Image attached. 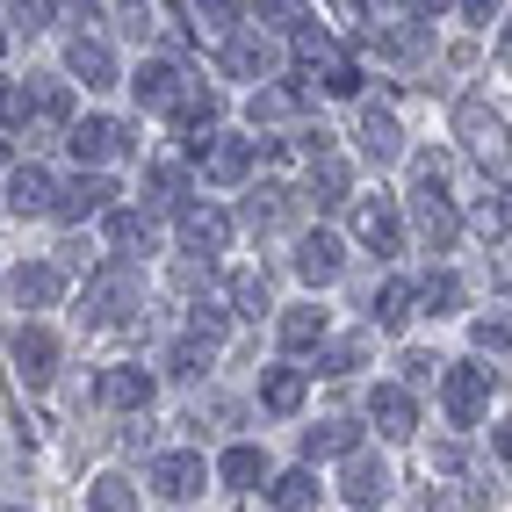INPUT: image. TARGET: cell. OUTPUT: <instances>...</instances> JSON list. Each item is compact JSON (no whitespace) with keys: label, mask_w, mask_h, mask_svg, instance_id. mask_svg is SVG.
I'll use <instances>...</instances> for the list:
<instances>
[{"label":"cell","mask_w":512,"mask_h":512,"mask_svg":"<svg viewBox=\"0 0 512 512\" xmlns=\"http://www.w3.org/2000/svg\"><path fill=\"white\" fill-rule=\"evenodd\" d=\"M267 498H275V512H318V476L311 469H289L267 484Z\"/></svg>","instance_id":"4316f807"},{"label":"cell","mask_w":512,"mask_h":512,"mask_svg":"<svg viewBox=\"0 0 512 512\" xmlns=\"http://www.w3.org/2000/svg\"><path fill=\"white\" fill-rule=\"evenodd\" d=\"M130 94H138V109L174 116L181 101H188V73H181V65H166V58H152V65H138V73H130Z\"/></svg>","instance_id":"52a82bcc"},{"label":"cell","mask_w":512,"mask_h":512,"mask_svg":"<svg viewBox=\"0 0 512 512\" xmlns=\"http://www.w3.org/2000/svg\"><path fill=\"white\" fill-rule=\"evenodd\" d=\"M224 73H238V80H267V73H275V44H267L260 29L231 37V44H224Z\"/></svg>","instance_id":"ac0fdd59"},{"label":"cell","mask_w":512,"mask_h":512,"mask_svg":"<svg viewBox=\"0 0 512 512\" xmlns=\"http://www.w3.org/2000/svg\"><path fill=\"white\" fill-rule=\"evenodd\" d=\"M15 303H37V311H51V303L65 296V267H51V260H37V267H15Z\"/></svg>","instance_id":"ffe728a7"},{"label":"cell","mask_w":512,"mask_h":512,"mask_svg":"<svg viewBox=\"0 0 512 512\" xmlns=\"http://www.w3.org/2000/svg\"><path fill=\"white\" fill-rule=\"evenodd\" d=\"M296 275L311 282V289L339 282V238H325V231H303V238H296Z\"/></svg>","instance_id":"2e32d148"},{"label":"cell","mask_w":512,"mask_h":512,"mask_svg":"<svg viewBox=\"0 0 512 512\" xmlns=\"http://www.w3.org/2000/svg\"><path fill=\"white\" fill-rule=\"evenodd\" d=\"M195 159H202V174H210L217 188H238L253 174V159H260V138H210Z\"/></svg>","instance_id":"9c48e42d"},{"label":"cell","mask_w":512,"mask_h":512,"mask_svg":"<svg viewBox=\"0 0 512 512\" xmlns=\"http://www.w3.org/2000/svg\"><path fill=\"white\" fill-rule=\"evenodd\" d=\"M368 419H375V433H383V440H412V433H419L412 390H397V383H383V390L368 397Z\"/></svg>","instance_id":"5bb4252c"},{"label":"cell","mask_w":512,"mask_h":512,"mask_svg":"<svg viewBox=\"0 0 512 512\" xmlns=\"http://www.w3.org/2000/svg\"><path fill=\"white\" fill-rule=\"evenodd\" d=\"M354 238H361L368 253H383V260H397V253H404L397 195H361V202H354Z\"/></svg>","instance_id":"8992f818"},{"label":"cell","mask_w":512,"mask_h":512,"mask_svg":"<svg viewBox=\"0 0 512 512\" xmlns=\"http://www.w3.org/2000/svg\"><path fill=\"white\" fill-rule=\"evenodd\" d=\"M145 202H152V210H181V195H188V174H181V159H152L145 166Z\"/></svg>","instance_id":"484cf974"},{"label":"cell","mask_w":512,"mask_h":512,"mask_svg":"<svg viewBox=\"0 0 512 512\" xmlns=\"http://www.w3.org/2000/svg\"><path fill=\"white\" fill-rule=\"evenodd\" d=\"M87 8H101L123 37H145V29H152V8H145V0H87Z\"/></svg>","instance_id":"836d02e7"},{"label":"cell","mask_w":512,"mask_h":512,"mask_svg":"<svg viewBox=\"0 0 512 512\" xmlns=\"http://www.w3.org/2000/svg\"><path fill=\"white\" fill-rule=\"evenodd\" d=\"M210 354H217V339H202V332H188L181 347H174V368H181V375H202V368H210Z\"/></svg>","instance_id":"74e56055"},{"label":"cell","mask_w":512,"mask_h":512,"mask_svg":"<svg viewBox=\"0 0 512 512\" xmlns=\"http://www.w3.org/2000/svg\"><path fill=\"white\" fill-rule=\"evenodd\" d=\"M412 217H419V238H426L433 253H448V246H455V231H462L455 202H448V166H440L433 152L412 159Z\"/></svg>","instance_id":"6da1fadb"},{"label":"cell","mask_w":512,"mask_h":512,"mask_svg":"<svg viewBox=\"0 0 512 512\" xmlns=\"http://www.w3.org/2000/svg\"><path fill=\"white\" fill-rule=\"evenodd\" d=\"M419 303L433 318H448V311H462V282L455 275H426V289H419Z\"/></svg>","instance_id":"8d00e7d4"},{"label":"cell","mask_w":512,"mask_h":512,"mask_svg":"<svg viewBox=\"0 0 512 512\" xmlns=\"http://www.w3.org/2000/svg\"><path fill=\"white\" fill-rule=\"evenodd\" d=\"M469 332H476V347H484V354H505V347H512V318H505V311H491V318H476Z\"/></svg>","instance_id":"f35d334b"},{"label":"cell","mask_w":512,"mask_h":512,"mask_svg":"<svg viewBox=\"0 0 512 512\" xmlns=\"http://www.w3.org/2000/svg\"><path fill=\"white\" fill-rule=\"evenodd\" d=\"M412 311H419V289L412 282H383V289H375V325H383V332L412 325Z\"/></svg>","instance_id":"83f0119b"},{"label":"cell","mask_w":512,"mask_h":512,"mask_svg":"<svg viewBox=\"0 0 512 512\" xmlns=\"http://www.w3.org/2000/svg\"><path fill=\"white\" fill-rule=\"evenodd\" d=\"M476 505H484L476 491H433V498H426V512H476Z\"/></svg>","instance_id":"ee69618b"},{"label":"cell","mask_w":512,"mask_h":512,"mask_svg":"<svg viewBox=\"0 0 512 512\" xmlns=\"http://www.w3.org/2000/svg\"><path fill=\"white\" fill-rule=\"evenodd\" d=\"M491 8H498V0H462V15H469V22H491Z\"/></svg>","instance_id":"bcb514c9"},{"label":"cell","mask_w":512,"mask_h":512,"mask_svg":"<svg viewBox=\"0 0 512 512\" xmlns=\"http://www.w3.org/2000/svg\"><path fill=\"white\" fill-rule=\"evenodd\" d=\"M8 22L22 37H37V29H51V0H8Z\"/></svg>","instance_id":"ab89813d"},{"label":"cell","mask_w":512,"mask_h":512,"mask_svg":"<svg viewBox=\"0 0 512 512\" xmlns=\"http://www.w3.org/2000/svg\"><path fill=\"white\" fill-rule=\"evenodd\" d=\"M217 476H224L231 491H260V484H267V455L238 440V448H224V455H217Z\"/></svg>","instance_id":"603a6c76"},{"label":"cell","mask_w":512,"mask_h":512,"mask_svg":"<svg viewBox=\"0 0 512 512\" xmlns=\"http://www.w3.org/2000/svg\"><path fill=\"white\" fill-rule=\"evenodd\" d=\"M101 231H109V246H116V253L152 246V217H138V210H109V217H101Z\"/></svg>","instance_id":"f546056e"},{"label":"cell","mask_w":512,"mask_h":512,"mask_svg":"<svg viewBox=\"0 0 512 512\" xmlns=\"http://www.w3.org/2000/svg\"><path fill=\"white\" fill-rule=\"evenodd\" d=\"M260 412H275V419L303 412V368H267L260 375Z\"/></svg>","instance_id":"7402d4cb"},{"label":"cell","mask_w":512,"mask_h":512,"mask_svg":"<svg viewBox=\"0 0 512 512\" xmlns=\"http://www.w3.org/2000/svg\"><path fill=\"white\" fill-rule=\"evenodd\" d=\"M491 448H498V462H512V419H505V426L491 433Z\"/></svg>","instance_id":"f6af8a7d"},{"label":"cell","mask_w":512,"mask_h":512,"mask_svg":"<svg viewBox=\"0 0 512 512\" xmlns=\"http://www.w3.org/2000/svg\"><path fill=\"white\" fill-rule=\"evenodd\" d=\"M440 368H448L440 354H404V383H412V390H426V383H440Z\"/></svg>","instance_id":"7bdbcfd3"},{"label":"cell","mask_w":512,"mask_h":512,"mask_svg":"<svg viewBox=\"0 0 512 512\" xmlns=\"http://www.w3.org/2000/svg\"><path fill=\"white\" fill-rule=\"evenodd\" d=\"M491 383H498V375L476 368V361L440 368V404H448V419H455V426H476V419L491 412Z\"/></svg>","instance_id":"3957f363"},{"label":"cell","mask_w":512,"mask_h":512,"mask_svg":"<svg viewBox=\"0 0 512 512\" xmlns=\"http://www.w3.org/2000/svg\"><path fill=\"white\" fill-rule=\"evenodd\" d=\"M253 8H260L267 22H275V29H289V37H296V29H303V22H311V15H303V8H296V0H253Z\"/></svg>","instance_id":"b9f144b4"},{"label":"cell","mask_w":512,"mask_h":512,"mask_svg":"<svg viewBox=\"0 0 512 512\" xmlns=\"http://www.w3.org/2000/svg\"><path fill=\"white\" fill-rule=\"evenodd\" d=\"M65 73L87 80V94H94V87H116V58H109V44L73 37V51H65Z\"/></svg>","instance_id":"d6986e66"},{"label":"cell","mask_w":512,"mask_h":512,"mask_svg":"<svg viewBox=\"0 0 512 512\" xmlns=\"http://www.w3.org/2000/svg\"><path fill=\"white\" fill-rule=\"evenodd\" d=\"M375 37V29H368ZM375 51H390V58H412V51H426V29H383L375 37Z\"/></svg>","instance_id":"60d3db41"},{"label":"cell","mask_w":512,"mask_h":512,"mask_svg":"<svg viewBox=\"0 0 512 512\" xmlns=\"http://www.w3.org/2000/svg\"><path fill=\"white\" fill-rule=\"evenodd\" d=\"M87 512H138V484H130V476H94Z\"/></svg>","instance_id":"4dcf8cb0"},{"label":"cell","mask_w":512,"mask_h":512,"mask_svg":"<svg viewBox=\"0 0 512 512\" xmlns=\"http://www.w3.org/2000/svg\"><path fill=\"white\" fill-rule=\"evenodd\" d=\"M296 101H303L296 87H260V94H253V123H260V130H267V123H289Z\"/></svg>","instance_id":"e575fe53"},{"label":"cell","mask_w":512,"mask_h":512,"mask_svg":"<svg viewBox=\"0 0 512 512\" xmlns=\"http://www.w3.org/2000/svg\"><path fill=\"white\" fill-rule=\"evenodd\" d=\"M224 296H231V311H238V318L275 311V289H267V275H260V267H238V275L224 282Z\"/></svg>","instance_id":"cb8c5ba5"},{"label":"cell","mask_w":512,"mask_h":512,"mask_svg":"<svg viewBox=\"0 0 512 512\" xmlns=\"http://www.w3.org/2000/svg\"><path fill=\"white\" fill-rule=\"evenodd\" d=\"M476 231H484V238H505L512 231V188H491L484 202H476Z\"/></svg>","instance_id":"d590c367"},{"label":"cell","mask_w":512,"mask_h":512,"mask_svg":"<svg viewBox=\"0 0 512 512\" xmlns=\"http://www.w3.org/2000/svg\"><path fill=\"white\" fill-rule=\"evenodd\" d=\"M65 145H73L80 166H101V159L130 152V130H123L116 116H87V123H65Z\"/></svg>","instance_id":"ba28073f"},{"label":"cell","mask_w":512,"mask_h":512,"mask_svg":"<svg viewBox=\"0 0 512 512\" xmlns=\"http://www.w3.org/2000/svg\"><path fill=\"white\" fill-rule=\"evenodd\" d=\"M498 65H512V22H505V37H498Z\"/></svg>","instance_id":"c3c4849f"},{"label":"cell","mask_w":512,"mask_h":512,"mask_svg":"<svg viewBox=\"0 0 512 512\" xmlns=\"http://www.w3.org/2000/svg\"><path fill=\"white\" fill-rule=\"evenodd\" d=\"M116 195H123V188H116L109 174H87V166H80V174H73V181H65V188L51 195V217H65V224L109 217V210H116Z\"/></svg>","instance_id":"277c9868"},{"label":"cell","mask_w":512,"mask_h":512,"mask_svg":"<svg viewBox=\"0 0 512 512\" xmlns=\"http://www.w3.org/2000/svg\"><path fill=\"white\" fill-rule=\"evenodd\" d=\"M145 484H152L166 505H188V498H202V484H210V462H202V455H188V448H174V455H152Z\"/></svg>","instance_id":"5b68a950"},{"label":"cell","mask_w":512,"mask_h":512,"mask_svg":"<svg viewBox=\"0 0 512 512\" xmlns=\"http://www.w3.org/2000/svg\"><path fill=\"white\" fill-rule=\"evenodd\" d=\"M498 275H505V289H512V260H498Z\"/></svg>","instance_id":"681fc988"},{"label":"cell","mask_w":512,"mask_h":512,"mask_svg":"<svg viewBox=\"0 0 512 512\" xmlns=\"http://www.w3.org/2000/svg\"><path fill=\"white\" fill-rule=\"evenodd\" d=\"M404 8H412V15H440L448 0H404Z\"/></svg>","instance_id":"7dc6e473"},{"label":"cell","mask_w":512,"mask_h":512,"mask_svg":"<svg viewBox=\"0 0 512 512\" xmlns=\"http://www.w3.org/2000/svg\"><path fill=\"white\" fill-rule=\"evenodd\" d=\"M361 159H375V166H397L404 159V130H397L390 109H361Z\"/></svg>","instance_id":"9a60e30c"},{"label":"cell","mask_w":512,"mask_h":512,"mask_svg":"<svg viewBox=\"0 0 512 512\" xmlns=\"http://www.w3.org/2000/svg\"><path fill=\"white\" fill-rule=\"evenodd\" d=\"M347 498H354L361 512L390 498V469H383V462H375V455H361V448L347 455Z\"/></svg>","instance_id":"44dd1931"},{"label":"cell","mask_w":512,"mask_h":512,"mask_svg":"<svg viewBox=\"0 0 512 512\" xmlns=\"http://www.w3.org/2000/svg\"><path fill=\"white\" fill-rule=\"evenodd\" d=\"M311 202H325V210H339V202H347V166H339L332 152L311 159Z\"/></svg>","instance_id":"1f68e13d"},{"label":"cell","mask_w":512,"mask_h":512,"mask_svg":"<svg viewBox=\"0 0 512 512\" xmlns=\"http://www.w3.org/2000/svg\"><path fill=\"white\" fill-rule=\"evenodd\" d=\"M354 448H361V426H354V419H325V426L303 433V455H311V462H325V455H354Z\"/></svg>","instance_id":"d4e9b609"},{"label":"cell","mask_w":512,"mask_h":512,"mask_svg":"<svg viewBox=\"0 0 512 512\" xmlns=\"http://www.w3.org/2000/svg\"><path fill=\"white\" fill-rule=\"evenodd\" d=\"M318 339H325V311H318V303H296V311H282V347H289V354L318 347Z\"/></svg>","instance_id":"f1b7e54d"},{"label":"cell","mask_w":512,"mask_h":512,"mask_svg":"<svg viewBox=\"0 0 512 512\" xmlns=\"http://www.w3.org/2000/svg\"><path fill=\"white\" fill-rule=\"evenodd\" d=\"M15 375H22L29 390H44L51 375H58V339H51L44 325H22V332H15Z\"/></svg>","instance_id":"30bf717a"},{"label":"cell","mask_w":512,"mask_h":512,"mask_svg":"<svg viewBox=\"0 0 512 512\" xmlns=\"http://www.w3.org/2000/svg\"><path fill=\"white\" fill-rule=\"evenodd\" d=\"M455 138H462V152L484 166V174H498V166L512 159V130H505V116L491 109V101H455Z\"/></svg>","instance_id":"7a4b0ae2"},{"label":"cell","mask_w":512,"mask_h":512,"mask_svg":"<svg viewBox=\"0 0 512 512\" xmlns=\"http://www.w3.org/2000/svg\"><path fill=\"white\" fill-rule=\"evenodd\" d=\"M181 246L202 253V260L224 253V246H231V217H224V210H202V202H181Z\"/></svg>","instance_id":"7c38bea8"},{"label":"cell","mask_w":512,"mask_h":512,"mask_svg":"<svg viewBox=\"0 0 512 512\" xmlns=\"http://www.w3.org/2000/svg\"><path fill=\"white\" fill-rule=\"evenodd\" d=\"M94 397L109 404V412H145V404H152V375L145 368H101Z\"/></svg>","instance_id":"8fae6325"},{"label":"cell","mask_w":512,"mask_h":512,"mask_svg":"<svg viewBox=\"0 0 512 512\" xmlns=\"http://www.w3.org/2000/svg\"><path fill=\"white\" fill-rule=\"evenodd\" d=\"M130 303H138V282H130L123 267H101V275L87 282V318H94V325H109V318H123Z\"/></svg>","instance_id":"4fadbf2b"},{"label":"cell","mask_w":512,"mask_h":512,"mask_svg":"<svg viewBox=\"0 0 512 512\" xmlns=\"http://www.w3.org/2000/svg\"><path fill=\"white\" fill-rule=\"evenodd\" d=\"M51 195H58V181L44 174L37 159L15 166V181H8V210H15V217H44V210H51Z\"/></svg>","instance_id":"e0dca14e"},{"label":"cell","mask_w":512,"mask_h":512,"mask_svg":"<svg viewBox=\"0 0 512 512\" xmlns=\"http://www.w3.org/2000/svg\"><path fill=\"white\" fill-rule=\"evenodd\" d=\"M368 347H375L368 332H354V339H339V347H325V354H318V375H354V368L368 361Z\"/></svg>","instance_id":"d6a6232c"}]
</instances>
